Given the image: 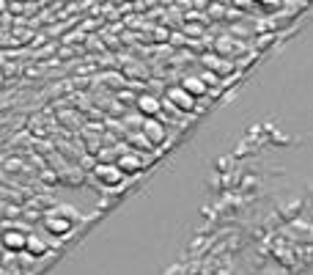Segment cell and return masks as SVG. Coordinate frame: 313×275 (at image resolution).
Here are the masks:
<instances>
[{"instance_id":"obj_4","label":"cell","mask_w":313,"mask_h":275,"mask_svg":"<svg viewBox=\"0 0 313 275\" xmlns=\"http://www.w3.org/2000/svg\"><path fill=\"white\" fill-rule=\"evenodd\" d=\"M44 229L50 234H55V237H66V234H72L74 229V220H69L66 215H58V212H47L42 218Z\"/></svg>"},{"instance_id":"obj_11","label":"cell","mask_w":313,"mask_h":275,"mask_svg":"<svg viewBox=\"0 0 313 275\" xmlns=\"http://www.w3.org/2000/svg\"><path fill=\"white\" fill-rule=\"evenodd\" d=\"M129 140L135 143V151H151L154 149L151 138H148L146 132H135V135H129Z\"/></svg>"},{"instance_id":"obj_9","label":"cell","mask_w":313,"mask_h":275,"mask_svg":"<svg viewBox=\"0 0 313 275\" xmlns=\"http://www.w3.org/2000/svg\"><path fill=\"white\" fill-rule=\"evenodd\" d=\"M181 85H184V88L193 94L195 99H198V97H206V94H209L206 80H203V77H195V75H187L184 80H181Z\"/></svg>"},{"instance_id":"obj_6","label":"cell","mask_w":313,"mask_h":275,"mask_svg":"<svg viewBox=\"0 0 313 275\" xmlns=\"http://www.w3.org/2000/svg\"><path fill=\"white\" fill-rule=\"evenodd\" d=\"M135 105H138V110L146 118H156V116H160V110H162V102L154 97V94H140V97L135 99Z\"/></svg>"},{"instance_id":"obj_12","label":"cell","mask_w":313,"mask_h":275,"mask_svg":"<svg viewBox=\"0 0 313 275\" xmlns=\"http://www.w3.org/2000/svg\"><path fill=\"white\" fill-rule=\"evenodd\" d=\"M201 77L206 80V85H214V83H220V75H214V72H203Z\"/></svg>"},{"instance_id":"obj_15","label":"cell","mask_w":313,"mask_h":275,"mask_svg":"<svg viewBox=\"0 0 313 275\" xmlns=\"http://www.w3.org/2000/svg\"><path fill=\"white\" fill-rule=\"evenodd\" d=\"M184 30L190 33V36H201V25H198V28H195V25H187Z\"/></svg>"},{"instance_id":"obj_14","label":"cell","mask_w":313,"mask_h":275,"mask_svg":"<svg viewBox=\"0 0 313 275\" xmlns=\"http://www.w3.org/2000/svg\"><path fill=\"white\" fill-rule=\"evenodd\" d=\"M231 47H234V42H231V39H223V42H217V50H223V52H231Z\"/></svg>"},{"instance_id":"obj_8","label":"cell","mask_w":313,"mask_h":275,"mask_svg":"<svg viewBox=\"0 0 313 275\" xmlns=\"http://www.w3.org/2000/svg\"><path fill=\"white\" fill-rule=\"evenodd\" d=\"M143 132H146L148 138H151V143H165V138H168V130H165V124L160 121V118H146L143 121Z\"/></svg>"},{"instance_id":"obj_13","label":"cell","mask_w":313,"mask_h":275,"mask_svg":"<svg viewBox=\"0 0 313 275\" xmlns=\"http://www.w3.org/2000/svg\"><path fill=\"white\" fill-rule=\"evenodd\" d=\"M168 39H171V36H168L165 28H156L154 30V42H168Z\"/></svg>"},{"instance_id":"obj_1","label":"cell","mask_w":313,"mask_h":275,"mask_svg":"<svg viewBox=\"0 0 313 275\" xmlns=\"http://www.w3.org/2000/svg\"><path fill=\"white\" fill-rule=\"evenodd\" d=\"M165 102H171L173 110H181V113H195V107H198L195 97L184 88V85H173V88H168L165 91Z\"/></svg>"},{"instance_id":"obj_7","label":"cell","mask_w":313,"mask_h":275,"mask_svg":"<svg viewBox=\"0 0 313 275\" xmlns=\"http://www.w3.org/2000/svg\"><path fill=\"white\" fill-rule=\"evenodd\" d=\"M201 61H203V66H209L214 75H231V72H234V61H228V58H223V55H214V52H206Z\"/></svg>"},{"instance_id":"obj_3","label":"cell","mask_w":313,"mask_h":275,"mask_svg":"<svg viewBox=\"0 0 313 275\" xmlns=\"http://www.w3.org/2000/svg\"><path fill=\"white\" fill-rule=\"evenodd\" d=\"M93 176H97L102 185H107V187H118L121 182H124L127 173L121 171L115 163H97L93 165Z\"/></svg>"},{"instance_id":"obj_5","label":"cell","mask_w":313,"mask_h":275,"mask_svg":"<svg viewBox=\"0 0 313 275\" xmlns=\"http://www.w3.org/2000/svg\"><path fill=\"white\" fill-rule=\"evenodd\" d=\"M115 165L129 176V173H140L143 168H146V157H143L140 151H124L118 160H115Z\"/></svg>"},{"instance_id":"obj_2","label":"cell","mask_w":313,"mask_h":275,"mask_svg":"<svg viewBox=\"0 0 313 275\" xmlns=\"http://www.w3.org/2000/svg\"><path fill=\"white\" fill-rule=\"evenodd\" d=\"M28 239H30V234L25 231V226H19V229H14V226H6V231H3V248L9 253H25V251H28Z\"/></svg>"},{"instance_id":"obj_10","label":"cell","mask_w":313,"mask_h":275,"mask_svg":"<svg viewBox=\"0 0 313 275\" xmlns=\"http://www.w3.org/2000/svg\"><path fill=\"white\" fill-rule=\"evenodd\" d=\"M25 253H30L33 259L44 256V253H47V245H44V239L39 237V234H30V239H28V251H25Z\"/></svg>"}]
</instances>
